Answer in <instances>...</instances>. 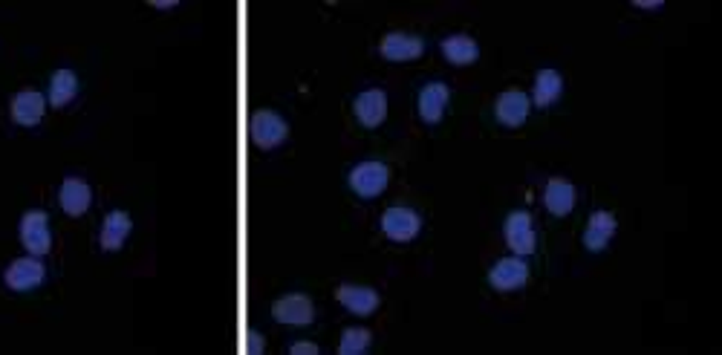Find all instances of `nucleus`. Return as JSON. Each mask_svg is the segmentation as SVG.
I'll list each match as a JSON object with an SVG mask.
<instances>
[{"instance_id":"f257e3e1","label":"nucleus","mask_w":722,"mask_h":355,"mask_svg":"<svg viewBox=\"0 0 722 355\" xmlns=\"http://www.w3.org/2000/svg\"><path fill=\"white\" fill-rule=\"evenodd\" d=\"M249 136H251V141L258 148L272 150V148L280 145V141H287L289 127H287V122L278 116V113H272V110H258L249 119Z\"/></svg>"},{"instance_id":"f03ea898","label":"nucleus","mask_w":722,"mask_h":355,"mask_svg":"<svg viewBox=\"0 0 722 355\" xmlns=\"http://www.w3.org/2000/svg\"><path fill=\"white\" fill-rule=\"evenodd\" d=\"M388 165L381 162H361L350 170V188L356 191L361 200H373L381 191L388 188Z\"/></svg>"},{"instance_id":"7ed1b4c3","label":"nucleus","mask_w":722,"mask_h":355,"mask_svg":"<svg viewBox=\"0 0 722 355\" xmlns=\"http://www.w3.org/2000/svg\"><path fill=\"white\" fill-rule=\"evenodd\" d=\"M21 240L30 254L41 258V254H47L50 246H52V234H50V217L44 211H26L21 217Z\"/></svg>"},{"instance_id":"20e7f679","label":"nucleus","mask_w":722,"mask_h":355,"mask_svg":"<svg viewBox=\"0 0 722 355\" xmlns=\"http://www.w3.org/2000/svg\"><path fill=\"white\" fill-rule=\"evenodd\" d=\"M419 229H422L419 214L402 205L388 208L385 217H381V232H385L393 243H407V240H414L419 234Z\"/></svg>"},{"instance_id":"39448f33","label":"nucleus","mask_w":722,"mask_h":355,"mask_svg":"<svg viewBox=\"0 0 722 355\" xmlns=\"http://www.w3.org/2000/svg\"><path fill=\"white\" fill-rule=\"evenodd\" d=\"M506 243L508 249H512L517 258H526V254L535 251V243H537V237H535V225H532V217L526 214V211H515V214H508L506 217Z\"/></svg>"},{"instance_id":"423d86ee","label":"nucleus","mask_w":722,"mask_h":355,"mask_svg":"<svg viewBox=\"0 0 722 355\" xmlns=\"http://www.w3.org/2000/svg\"><path fill=\"white\" fill-rule=\"evenodd\" d=\"M44 275H47L44 266H41V260L32 254V258H21L15 263H9L4 280H6V287L15 292H32L44 283Z\"/></svg>"},{"instance_id":"0eeeda50","label":"nucleus","mask_w":722,"mask_h":355,"mask_svg":"<svg viewBox=\"0 0 722 355\" xmlns=\"http://www.w3.org/2000/svg\"><path fill=\"white\" fill-rule=\"evenodd\" d=\"M526 280H529V266L520 258H503L489 272V283L500 292H517L526 287Z\"/></svg>"},{"instance_id":"6e6552de","label":"nucleus","mask_w":722,"mask_h":355,"mask_svg":"<svg viewBox=\"0 0 722 355\" xmlns=\"http://www.w3.org/2000/svg\"><path fill=\"white\" fill-rule=\"evenodd\" d=\"M272 315L280 323L306 326V323H313V318H315V306H313V301H309L306 295H287V297H280V301H275Z\"/></svg>"},{"instance_id":"1a4fd4ad","label":"nucleus","mask_w":722,"mask_h":355,"mask_svg":"<svg viewBox=\"0 0 722 355\" xmlns=\"http://www.w3.org/2000/svg\"><path fill=\"white\" fill-rule=\"evenodd\" d=\"M529 110H532L529 96L520 93V90H506V93H500L498 105H494L498 122L506 124V127H520L523 122L529 119Z\"/></svg>"},{"instance_id":"9d476101","label":"nucleus","mask_w":722,"mask_h":355,"mask_svg":"<svg viewBox=\"0 0 722 355\" xmlns=\"http://www.w3.org/2000/svg\"><path fill=\"white\" fill-rule=\"evenodd\" d=\"M425 50V41L419 35H407V32H390L381 41V55L388 61H414L419 59Z\"/></svg>"},{"instance_id":"9b49d317","label":"nucleus","mask_w":722,"mask_h":355,"mask_svg":"<svg viewBox=\"0 0 722 355\" xmlns=\"http://www.w3.org/2000/svg\"><path fill=\"white\" fill-rule=\"evenodd\" d=\"M47 113V102L44 96L35 90H23L12 98V119H15L21 127H35Z\"/></svg>"},{"instance_id":"f8f14e48","label":"nucleus","mask_w":722,"mask_h":355,"mask_svg":"<svg viewBox=\"0 0 722 355\" xmlns=\"http://www.w3.org/2000/svg\"><path fill=\"white\" fill-rule=\"evenodd\" d=\"M338 304L350 309L352 315H370L379 306V292L370 287H356V283H344L338 287Z\"/></svg>"},{"instance_id":"ddd939ff","label":"nucleus","mask_w":722,"mask_h":355,"mask_svg":"<svg viewBox=\"0 0 722 355\" xmlns=\"http://www.w3.org/2000/svg\"><path fill=\"white\" fill-rule=\"evenodd\" d=\"M352 110H356V116L364 127H379L388 119V96L381 90H364L356 98Z\"/></svg>"},{"instance_id":"4468645a","label":"nucleus","mask_w":722,"mask_h":355,"mask_svg":"<svg viewBox=\"0 0 722 355\" xmlns=\"http://www.w3.org/2000/svg\"><path fill=\"white\" fill-rule=\"evenodd\" d=\"M616 225L618 223L610 211H596V214L589 217V225L584 232V246L589 251H604L607 246H610V240L616 237Z\"/></svg>"},{"instance_id":"2eb2a0df","label":"nucleus","mask_w":722,"mask_h":355,"mask_svg":"<svg viewBox=\"0 0 722 355\" xmlns=\"http://www.w3.org/2000/svg\"><path fill=\"white\" fill-rule=\"evenodd\" d=\"M90 200H93V194H90V186H87V182H84V179H76V177L64 179L61 194H59V203H61V208L67 211L69 217H81L84 211L90 208Z\"/></svg>"},{"instance_id":"dca6fc26","label":"nucleus","mask_w":722,"mask_h":355,"mask_svg":"<svg viewBox=\"0 0 722 355\" xmlns=\"http://www.w3.org/2000/svg\"><path fill=\"white\" fill-rule=\"evenodd\" d=\"M448 87L443 81H434L428 84L422 93H419V116L428 122V124H436L443 116H445V107H448Z\"/></svg>"},{"instance_id":"f3484780","label":"nucleus","mask_w":722,"mask_h":355,"mask_svg":"<svg viewBox=\"0 0 722 355\" xmlns=\"http://www.w3.org/2000/svg\"><path fill=\"white\" fill-rule=\"evenodd\" d=\"M133 223H131V214L127 211H110L105 217V225H102V249L105 251H119L124 246L127 234H131Z\"/></svg>"},{"instance_id":"a211bd4d","label":"nucleus","mask_w":722,"mask_h":355,"mask_svg":"<svg viewBox=\"0 0 722 355\" xmlns=\"http://www.w3.org/2000/svg\"><path fill=\"white\" fill-rule=\"evenodd\" d=\"M544 203L555 217H566L575 208V188L566 179H549L544 191Z\"/></svg>"},{"instance_id":"6ab92c4d","label":"nucleus","mask_w":722,"mask_h":355,"mask_svg":"<svg viewBox=\"0 0 722 355\" xmlns=\"http://www.w3.org/2000/svg\"><path fill=\"white\" fill-rule=\"evenodd\" d=\"M443 55L454 67H469L480 59V47H477V41L469 35H451L443 41Z\"/></svg>"},{"instance_id":"aec40b11","label":"nucleus","mask_w":722,"mask_h":355,"mask_svg":"<svg viewBox=\"0 0 722 355\" xmlns=\"http://www.w3.org/2000/svg\"><path fill=\"white\" fill-rule=\"evenodd\" d=\"M563 93V78L555 69H541L535 78V87H532V98L537 107H549L558 102V96Z\"/></svg>"},{"instance_id":"412c9836","label":"nucleus","mask_w":722,"mask_h":355,"mask_svg":"<svg viewBox=\"0 0 722 355\" xmlns=\"http://www.w3.org/2000/svg\"><path fill=\"white\" fill-rule=\"evenodd\" d=\"M78 93V78L73 69H59L52 78H50V105L52 107H64L76 98Z\"/></svg>"},{"instance_id":"4be33fe9","label":"nucleus","mask_w":722,"mask_h":355,"mask_svg":"<svg viewBox=\"0 0 722 355\" xmlns=\"http://www.w3.org/2000/svg\"><path fill=\"white\" fill-rule=\"evenodd\" d=\"M373 344V335L370 330H364V326H350V330L342 332V344H338V352L342 355H364Z\"/></svg>"},{"instance_id":"5701e85b","label":"nucleus","mask_w":722,"mask_h":355,"mask_svg":"<svg viewBox=\"0 0 722 355\" xmlns=\"http://www.w3.org/2000/svg\"><path fill=\"white\" fill-rule=\"evenodd\" d=\"M243 352H246V355H260V352H263V335H260V332H246Z\"/></svg>"},{"instance_id":"b1692460","label":"nucleus","mask_w":722,"mask_h":355,"mask_svg":"<svg viewBox=\"0 0 722 355\" xmlns=\"http://www.w3.org/2000/svg\"><path fill=\"white\" fill-rule=\"evenodd\" d=\"M289 352H292V355H318L321 350H318L315 344H292Z\"/></svg>"},{"instance_id":"393cba45","label":"nucleus","mask_w":722,"mask_h":355,"mask_svg":"<svg viewBox=\"0 0 722 355\" xmlns=\"http://www.w3.org/2000/svg\"><path fill=\"white\" fill-rule=\"evenodd\" d=\"M639 9H647V12H653V9H662V0H639V4H635Z\"/></svg>"},{"instance_id":"a878e982","label":"nucleus","mask_w":722,"mask_h":355,"mask_svg":"<svg viewBox=\"0 0 722 355\" xmlns=\"http://www.w3.org/2000/svg\"><path fill=\"white\" fill-rule=\"evenodd\" d=\"M153 6H157V9H174L177 4H174V0H157Z\"/></svg>"}]
</instances>
